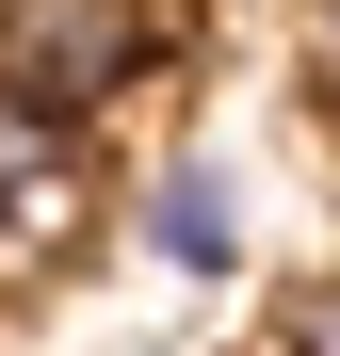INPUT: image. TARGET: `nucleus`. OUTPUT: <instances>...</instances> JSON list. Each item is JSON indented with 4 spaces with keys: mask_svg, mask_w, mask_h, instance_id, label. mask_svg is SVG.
Listing matches in <instances>:
<instances>
[{
    "mask_svg": "<svg viewBox=\"0 0 340 356\" xmlns=\"http://www.w3.org/2000/svg\"><path fill=\"white\" fill-rule=\"evenodd\" d=\"M146 81H162V0H0V97H33L49 130H97Z\"/></svg>",
    "mask_w": 340,
    "mask_h": 356,
    "instance_id": "nucleus-1",
    "label": "nucleus"
},
{
    "mask_svg": "<svg viewBox=\"0 0 340 356\" xmlns=\"http://www.w3.org/2000/svg\"><path fill=\"white\" fill-rule=\"evenodd\" d=\"M81 211V130H49L33 97H0V275H33Z\"/></svg>",
    "mask_w": 340,
    "mask_h": 356,
    "instance_id": "nucleus-2",
    "label": "nucleus"
},
{
    "mask_svg": "<svg viewBox=\"0 0 340 356\" xmlns=\"http://www.w3.org/2000/svg\"><path fill=\"white\" fill-rule=\"evenodd\" d=\"M146 243L179 259V275H227V259H243V195H227L211 162H162L146 178Z\"/></svg>",
    "mask_w": 340,
    "mask_h": 356,
    "instance_id": "nucleus-3",
    "label": "nucleus"
},
{
    "mask_svg": "<svg viewBox=\"0 0 340 356\" xmlns=\"http://www.w3.org/2000/svg\"><path fill=\"white\" fill-rule=\"evenodd\" d=\"M292 356H340V291H308V308H292Z\"/></svg>",
    "mask_w": 340,
    "mask_h": 356,
    "instance_id": "nucleus-4",
    "label": "nucleus"
},
{
    "mask_svg": "<svg viewBox=\"0 0 340 356\" xmlns=\"http://www.w3.org/2000/svg\"><path fill=\"white\" fill-rule=\"evenodd\" d=\"M308 65H324V97H340V0H308Z\"/></svg>",
    "mask_w": 340,
    "mask_h": 356,
    "instance_id": "nucleus-5",
    "label": "nucleus"
}]
</instances>
